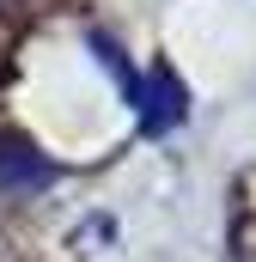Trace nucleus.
I'll use <instances>...</instances> for the list:
<instances>
[{
    "mask_svg": "<svg viewBox=\"0 0 256 262\" xmlns=\"http://www.w3.org/2000/svg\"><path fill=\"white\" fill-rule=\"evenodd\" d=\"M61 171H55V159H43L25 134L0 128V195H37V189H49Z\"/></svg>",
    "mask_w": 256,
    "mask_h": 262,
    "instance_id": "1",
    "label": "nucleus"
},
{
    "mask_svg": "<svg viewBox=\"0 0 256 262\" xmlns=\"http://www.w3.org/2000/svg\"><path fill=\"white\" fill-rule=\"evenodd\" d=\"M134 110H140V134H171L183 122V85H177V73H171V67H153V73L140 79Z\"/></svg>",
    "mask_w": 256,
    "mask_h": 262,
    "instance_id": "2",
    "label": "nucleus"
}]
</instances>
